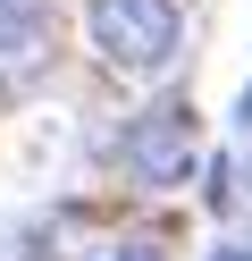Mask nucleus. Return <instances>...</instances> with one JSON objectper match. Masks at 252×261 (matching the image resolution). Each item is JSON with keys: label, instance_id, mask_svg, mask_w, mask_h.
I'll use <instances>...</instances> for the list:
<instances>
[{"label": "nucleus", "instance_id": "nucleus-3", "mask_svg": "<svg viewBox=\"0 0 252 261\" xmlns=\"http://www.w3.org/2000/svg\"><path fill=\"white\" fill-rule=\"evenodd\" d=\"M25 17H34V0H0V34H17Z\"/></svg>", "mask_w": 252, "mask_h": 261}, {"label": "nucleus", "instance_id": "nucleus-5", "mask_svg": "<svg viewBox=\"0 0 252 261\" xmlns=\"http://www.w3.org/2000/svg\"><path fill=\"white\" fill-rule=\"evenodd\" d=\"M210 261H252V253H210Z\"/></svg>", "mask_w": 252, "mask_h": 261}, {"label": "nucleus", "instance_id": "nucleus-1", "mask_svg": "<svg viewBox=\"0 0 252 261\" xmlns=\"http://www.w3.org/2000/svg\"><path fill=\"white\" fill-rule=\"evenodd\" d=\"M84 34H93V51L109 59V68L126 76H151L177 59V0H93L84 9Z\"/></svg>", "mask_w": 252, "mask_h": 261}, {"label": "nucleus", "instance_id": "nucleus-6", "mask_svg": "<svg viewBox=\"0 0 252 261\" xmlns=\"http://www.w3.org/2000/svg\"><path fill=\"white\" fill-rule=\"evenodd\" d=\"M126 261H134V253H126Z\"/></svg>", "mask_w": 252, "mask_h": 261}, {"label": "nucleus", "instance_id": "nucleus-2", "mask_svg": "<svg viewBox=\"0 0 252 261\" xmlns=\"http://www.w3.org/2000/svg\"><path fill=\"white\" fill-rule=\"evenodd\" d=\"M126 160H134V169L151 177V186H168V177L185 169V118H160V126H134Z\"/></svg>", "mask_w": 252, "mask_h": 261}, {"label": "nucleus", "instance_id": "nucleus-4", "mask_svg": "<svg viewBox=\"0 0 252 261\" xmlns=\"http://www.w3.org/2000/svg\"><path fill=\"white\" fill-rule=\"evenodd\" d=\"M235 110H244V126H252V85H244V101H235Z\"/></svg>", "mask_w": 252, "mask_h": 261}]
</instances>
